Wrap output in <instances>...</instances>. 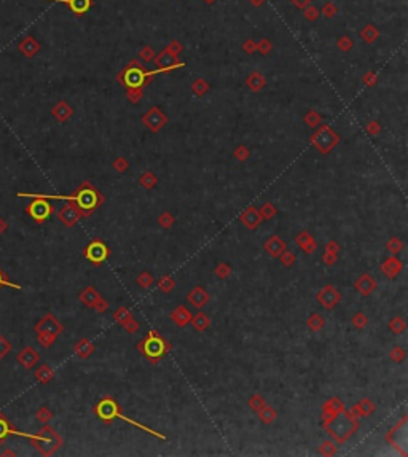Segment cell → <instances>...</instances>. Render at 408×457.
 Returning a JSON list of instances; mask_svg holds the SVG:
<instances>
[{"mask_svg":"<svg viewBox=\"0 0 408 457\" xmlns=\"http://www.w3.org/2000/svg\"><path fill=\"white\" fill-rule=\"evenodd\" d=\"M242 221L249 226V228H254L255 225H258V221H260V217H258V212L254 211V209H249L244 215H242Z\"/></svg>","mask_w":408,"mask_h":457,"instance_id":"e0dca14e","label":"cell"},{"mask_svg":"<svg viewBox=\"0 0 408 457\" xmlns=\"http://www.w3.org/2000/svg\"><path fill=\"white\" fill-rule=\"evenodd\" d=\"M85 256L94 265H101L108 256V249L102 241L96 239V241L90 242V245L85 249Z\"/></svg>","mask_w":408,"mask_h":457,"instance_id":"8992f818","label":"cell"},{"mask_svg":"<svg viewBox=\"0 0 408 457\" xmlns=\"http://www.w3.org/2000/svg\"><path fill=\"white\" fill-rule=\"evenodd\" d=\"M2 455H15V452H13V451H10V449H7V451L2 452Z\"/></svg>","mask_w":408,"mask_h":457,"instance_id":"4316f807","label":"cell"},{"mask_svg":"<svg viewBox=\"0 0 408 457\" xmlns=\"http://www.w3.org/2000/svg\"><path fill=\"white\" fill-rule=\"evenodd\" d=\"M34 330L37 331L39 342L43 346V348H49V346L55 342V339L58 338L59 333L63 331V325L58 322V319L53 314H46L35 324Z\"/></svg>","mask_w":408,"mask_h":457,"instance_id":"3957f363","label":"cell"},{"mask_svg":"<svg viewBox=\"0 0 408 457\" xmlns=\"http://www.w3.org/2000/svg\"><path fill=\"white\" fill-rule=\"evenodd\" d=\"M58 217H59V220L63 221L64 225L73 226V225L77 223V220L80 218V214H78V211H77V209L73 207L72 204H66V206L58 212Z\"/></svg>","mask_w":408,"mask_h":457,"instance_id":"30bf717a","label":"cell"},{"mask_svg":"<svg viewBox=\"0 0 408 457\" xmlns=\"http://www.w3.org/2000/svg\"><path fill=\"white\" fill-rule=\"evenodd\" d=\"M45 197H53V199H67L70 204L78 211L80 217H90L96 209L101 206L102 196L97 193V190L90 183H83L81 187L75 190V193L70 196H46Z\"/></svg>","mask_w":408,"mask_h":457,"instance_id":"6da1fadb","label":"cell"},{"mask_svg":"<svg viewBox=\"0 0 408 457\" xmlns=\"http://www.w3.org/2000/svg\"><path fill=\"white\" fill-rule=\"evenodd\" d=\"M11 349H13V344H11L2 333H0V360H4L5 357L11 352Z\"/></svg>","mask_w":408,"mask_h":457,"instance_id":"ffe728a7","label":"cell"},{"mask_svg":"<svg viewBox=\"0 0 408 457\" xmlns=\"http://www.w3.org/2000/svg\"><path fill=\"white\" fill-rule=\"evenodd\" d=\"M7 230H8V223H7V221H5L2 217H0V236H2V234H4Z\"/></svg>","mask_w":408,"mask_h":457,"instance_id":"484cf974","label":"cell"},{"mask_svg":"<svg viewBox=\"0 0 408 457\" xmlns=\"http://www.w3.org/2000/svg\"><path fill=\"white\" fill-rule=\"evenodd\" d=\"M144 80H145V73L138 67H132L126 72L125 81H126L128 86H131V88H141Z\"/></svg>","mask_w":408,"mask_h":457,"instance_id":"8fae6325","label":"cell"},{"mask_svg":"<svg viewBox=\"0 0 408 457\" xmlns=\"http://www.w3.org/2000/svg\"><path fill=\"white\" fill-rule=\"evenodd\" d=\"M357 289H359V290L362 292V295H368L370 292H372V290L375 289V282H373L372 277L364 276V277L359 280V283H357Z\"/></svg>","mask_w":408,"mask_h":457,"instance_id":"ac0fdd59","label":"cell"},{"mask_svg":"<svg viewBox=\"0 0 408 457\" xmlns=\"http://www.w3.org/2000/svg\"><path fill=\"white\" fill-rule=\"evenodd\" d=\"M172 317H174V320H176V324H179V325H185L190 320V316H188V312L183 309V307H179V309L172 314Z\"/></svg>","mask_w":408,"mask_h":457,"instance_id":"603a6c76","label":"cell"},{"mask_svg":"<svg viewBox=\"0 0 408 457\" xmlns=\"http://www.w3.org/2000/svg\"><path fill=\"white\" fill-rule=\"evenodd\" d=\"M28 440L32 443V446L39 452H42L43 455L53 454L61 446V437L48 425H45L39 434H35V435L29 434Z\"/></svg>","mask_w":408,"mask_h":457,"instance_id":"277c9868","label":"cell"},{"mask_svg":"<svg viewBox=\"0 0 408 457\" xmlns=\"http://www.w3.org/2000/svg\"><path fill=\"white\" fill-rule=\"evenodd\" d=\"M80 298H81V301H83L85 304L93 306V304L99 300V296H97V292H96L94 289H86V290L80 295Z\"/></svg>","mask_w":408,"mask_h":457,"instance_id":"d6986e66","label":"cell"},{"mask_svg":"<svg viewBox=\"0 0 408 457\" xmlns=\"http://www.w3.org/2000/svg\"><path fill=\"white\" fill-rule=\"evenodd\" d=\"M21 197H32V203L26 206V214L35 221V223H45V221L53 215L55 207L49 203L43 194H32V193H18Z\"/></svg>","mask_w":408,"mask_h":457,"instance_id":"7a4b0ae2","label":"cell"},{"mask_svg":"<svg viewBox=\"0 0 408 457\" xmlns=\"http://www.w3.org/2000/svg\"><path fill=\"white\" fill-rule=\"evenodd\" d=\"M35 417H37V421H40L42 424H46V422L51 421L53 414H51V411H49L48 408H45V406H43V408H40L39 411H37Z\"/></svg>","mask_w":408,"mask_h":457,"instance_id":"cb8c5ba5","label":"cell"},{"mask_svg":"<svg viewBox=\"0 0 408 457\" xmlns=\"http://www.w3.org/2000/svg\"><path fill=\"white\" fill-rule=\"evenodd\" d=\"M59 2H66L73 13H85L90 8V0H59Z\"/></svg>","mask_w":408,"mask_h":457,"instance_id":"5bb4252c","label":"cell"},{"mask_svg":"<svg viewBox=\"0 0 408 457\" xmlns=\"http://www.w3.org/2000/svg\"><path fill=\"white\" fill-rule=\"evenodd\" d=\"M40 360V354L37 352L34 348H31V346H26L18 355H16V362L24 366L26 369H32L34 365Z\"/></svg>","mask_w":408,"mask_h":457,"instance_id":"9c48e42d","label":"cell"},{"mask_svg":"<svg viewBox=\"0 0 408 457\" xmlns=\"http://www.w3.org/2000/svg\"><path fill=\"white\" fill-rule=\"evenodd\" d=\"M2 287H11V289H15V290H21L22 289L21 285H18V283H15L13 280H11L5 271L0 268V289H2Z\"/></svg>","mask_w":408,"mask_h":457,"instance_id":"44dd1931","label":"cell"},{"mask_svg":"<svg viewBox=\"0 0 408 457\" xmlns=\"http://www.w3.org/2000/svg\"><path fill=\"white\" fill-rule=\"evenodd\" d=\"M284 249V242L279 239V238H271L268 242H266V250L273 255V256H278L279 255V252Z\"/></svg>","mask_w":408,"mask_h":457,"instance_id":"2e32d148","label":"cell"},{"mask_svg":"<svg viewBox=\"0 0 408 457\" xmlns=\"http://www.w3.org/2000/svg\"><path fill=\"white\" fill-rule=\"evenodd\" d=\"M207 324H209V320H207V317L206 316H203V314H200L196 319H195V325L198 327V330H203L204 327H207Z\"/></svg>","mask_w":408,"mask_h":457,"instance_id":"d4e9b609","label":"cell"},{"mask_svg":"<svg viewBox=\"0 0 408 457\" xmlns=\"http://www.w3.org/2000/svg\"><path fill=\"white\" fill-rule=\"evenodd\" d=\"M11 435L28 438L29 434H24V432H18V430L13 427V424L10 422V419H8L2 411H0V446H2V444L5 443V440L10 438Z\"/></svg>","mask_w":408,"mask_h":457,"instance_id":"ba28073f","label":"cell"},{"mask_svg":"<svg viewBox=\"0 0 408 457\" xmlns=\"http://www.w3.org/2000/svg\"><path fill=\"white\" fill-rule=\"evenodd\" d=\"M317 298L322 301V304L325 306V307H332L333 304H335L337 301H338V293H337V290H333V289H330V287H327L322 293H320Z\"/></svg>","mask_w":408,"mask_h":457,"instance_id":"7c38bea8","label":"cell"},{"mask_svg":"<svg viewBox=\"0 0 408 457\" xmlns=\"http://www.w3.org/2000/svg\"><path fill=\"white\" fill-rule=\"evenodd\" d=\"M96 413H97L99 417L102 419V421L110 422L114 417L118 416V405L112 398H104L101 403L96 406Z\"/></svg>","mask_w":408,"mask_h":457,"instance_id":"52a82bcc","label":"cell"},{"mask_svg":"<svg viewBox=\"0 0 408 457\" xmlns=\"http://www.w3.org/2000/svg\"><path fill=\"white\" fill-rule=\"evenodd\" d=\"M53 369L49 368L48 365H42L39 369H35V379L42 382V384H48L49 381L53 379Z\"/></svg>","mask_w":408,"mask_h":457,"instance_id":"4fadbf2b","label":"cell"},{"mask_svg":"<svg viewBox=\"0 0 408 457\" xmlns=\"http://www.w3.org/2000/svg\"><path fill=\"white\" fill-rule=\"evenodd\" d=\"M139 349L148 357L150 360H158L161 359V357L165 355L166 352V342L159 338L156 333L150 331V335H148L139 346Z\"/></svg>","mask_w":408,"mask_h":457,"instance_id":"5b68a950","label":"cell"},{"mask_svg":"<svg viewBox=\"0 0 408 457\" xmlns=\"http://www.w3.org/2000/svg\"><path fill=\"white\" fill-rule=\"evenodd\" d=\"M93 351L91 344L86 341V339H81L77 346H75V352L81 357V359H86V355H88L90 352Z\"/></svg>","mask_w":408,"mask_h":457,"instance_id":"7402d4cb","label":"cell"},{"mask_svg":"<svg viewBox=\"0 0 408 457\" xmlns=\"http://www.w3.org/2000/svg\"><path fill=\"white\" fill-rule=\"evenodd\" d=\"M188 300H190L196 307H201V306L209 300V295H207L203 289H195V290L190 293Z\"/></svg>","mask_w":408,"mask_h":457,"instance_id":"9a60e30c","label":"cell"}]
</instances>
